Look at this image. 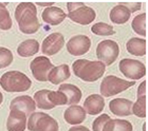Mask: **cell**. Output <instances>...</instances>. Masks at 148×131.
<instances>
[{
    "label": "cell",
    "instance_id": "cell-21",
    "mask_svg": "<svg viewBox=\"0 0 148 131\" xmlns=\"http://www.w3.org/2000/svg\"><path fill=\"white\" fill-rule=\"evenodd\" d=\"M128 53L134 56H144L146 54V40L144 38L132 37L126 43Z\"/></svg>",
    "mask_w": 148,
    "mask_h": 131
},
{
    "label": "cell",
    "instance_id": "cell-35",
    "mask_svg": "<svg viewBox=\"0 0 148 131\" xmlns=\"http://www.w3.org/2000/svg\"><path fill=\"white\" fill-rule=\"evenodd\" d=\"M68 131H90V130L87 127H85V126H75V127H71Z\"/></svg>",
    "mask_w": 148,
    "mask_h": 131
},
{
    "label": "cell",
    "instance_id": "cell-9",
    "mask_svg": "<svg viewBox=\"0 0 148 131\" xmlns=\"http://www.w3.org/2000/svg\"><path fill=\"white\" fill-rule=\"evenodd\" d=\"M91 48V39L86 35H76L71 37L67 43V50L73 56L86 54Z\"/></svg>",
    "mask_w": 148,
    "mask_h": 131
},
{
    "label": "cell",
    "instance_id": "cell-16",
    "mask_svg": "<svg viewBox=\"0 0 148 131\" xmlns=\"http://www.w3.org/2000/svg\"><path fill=\"white\" fill-rule=\"evenodd\" d=\"M67 15L60 8L57 6H50L43 10L41 14V18L46 23L51 25H58L66 19Z\"/></svg>",
    "mask_w": 148,
    "mask_h": 131
},
{
    "label": "cell",
    "instance_id": "cell-4",
    "mask_svg": "<svg viewBox=\"0 0 148 131\" xmlns=\"http://www.w3.org/2000/svg\"><path fill=\"white\" fill-rule=\"evenodd\" d=\"M134 85H136L134 80L129 82V80L119 78L114 75H108L101 82L99 91L103 97H110V96H113V95H116L121 92L125 91Z\"/></svg>",
    "mask_w": 148,
    "mask_h": 131
},
{
    "label": "cell",
    "instance_id": "cell-38",
    "mask_svg": "<svg viewBox=\"0 0 148 131\" xmlns=\"http://www.w3.org/2000/svg\"><path fill=\"white\" fill-rule=\"evenodd\" d=\"M143 131H146V123L143 124Z\"/></svg>",
    "mask_w": 148,
    "mask_h": 131
},
{
    "label": "cell",
    "instance_id": "cell-12",
    "mask_svg": "<svg viewBox=\"0 0 148 131\" xmlns=\"http://www.w3.org/2000/svg\"><path fill=\"white\" fill-rule=\"evenodd\" d=\"M27 128V115L19 110H11L6 121L8 131H25Z\"/></svg>",
    "mask_w": 148,
    "mask_h": 131
},
{
    "label": "cell",
    "instance_id": "cell-32",
    "mask_svg": "<svg viewBox=\"0 0 148 131\" xmlns=\"http://www.w3.org/2000/svg\"><path fill=\"white\" fill-rule=\"evenodd\" d=\"M120 4L127 8V9L129 10L130 13L139 11V10H141V6H142V3L141 2H121Z\"/></svg>",
    "mask_w": 148,
    "mask_h": 131
},
{
    "label": "cell",
    "instance_id": "cell-27",
    "mask_svg": "<svg viewBox=\"0 0 148 131\" xmlns=\"http://www.w3.org/2000/svg\"><path fill=\"white\" fill-rule=\"evenodd\" d=\"M91 31L93 34L99 35V36H110L115 33L113 27L105 22H97L95 25H93Z\"/></svg>",
    "mask_w": 148,
    "mask_h": 131
},
{
    "label": "cell",
    "instance_id": "cell-33",
    "mask_svg": "<svg viewBox=\"0 0 148 131\" xmlns=\"http://www.w3.org/2000/svg\"><path fill=\"white\" fill-rule=\"evenodd\" d=\"M85 5V3L84 2H68L67 3V8H68V12L71 13L75 10H77L78 8L80 6Z\"/></svg>",
    "mask_w": 148,
    "mask_h": 131
},
{
    "label": "cell",
    "instance_id": "cell-8",
    "mask_svg": "<svg viewBox=\"0 0 148 131\" xmlns=\"http://www.w3.org/2000/svg\"><path fill=\"white\" fill-rule=\"evenodd\" d=\"M54 66L51 60L46 56H37L31 61L30 69L33 76L38 82H48L50 71L52 70Z\"/></svg>",
    "mask_w": 148,
    "mask_h": 131
},
{
    "label": "cell",
    "instance_id": "cell-36",
    "mask_svg": "<svg viewBox=\"0 0 148 131\" xmlns=\"http://www.w3.org/2000/svg\"><path fill=\"white\" fill-rule=\"evenodd\" d=\"M37 5L39 6H47V8H50V6L54 5V2H37Z\"/></svg>",
    "mask_w": 148,
    "mask_h": 131
},
{
    "label": "cell",
    "instance_id": "cell-3",
    "mask_svg": "<svg viewBox=\"0 0 148 131\" xmlns=\"http://www.w3.org/2000/svg\"><path fill=\"white\" fill-rule=\"evenodd\" d=\"M0 86L4 91L10 93L25 92L31 88L32 82L20 71H9L0 77Z\"/></svg>",
    "mask_w": 148,
    "mask_h": 131
},
{
    "label": "cell",
    "instance_id": "cell-1",
    "mask_svg": "<svg viewBox=\"0 0 148 131\" xmlns=\"http://www.w3.org/2000/svg\"><path fill=\"white\" fill-rule=\"evenodd\" d=\"M15 18L18 27L23 34H34L39 30L40 23L37 18V9L33 2L19 3L15 10Z\"/></svg>",
    "mask_w": 148,
    "mask_h": 131
},
{
    "label": "cell",
    "instance_id": "cell-29",
    "mask_svg": "<svg viewBox=\"0 0 148 131\" xmlns=\"http://www.w3.org/2000/svg\"><path fill=\"white\" fill-rule=\"evenodd\" d=\"M48 98L55 107L64 106V105H67V103H68L67 96L60 91H51L50 90L49 94H48Z\"/></svg>",
    "mask_w": 148,
    "mask_h": 131
},
{
    "label": "cell",
    "instance_id": "cell-28",
    "mask_svg": "<svg viewBox=\"0 0 148 131\" xmlns=\"http://www.w3.org/2000/svg\"><path fill=\"white\" fill-rule=\"evenodd\" d=\"M132 114L138 117L145 119L146 117V96L138 97L136 102L132 105Z\"/></svg>",
    "mask_w": 148,
    "mask_h": 131
},
{
    "label": "cell",
    "instance_id": "cell-23",
    "mask_svg": "<svg viewBox=\"0 0 148 131\" xmlns=\"http://www.w3.org/2000/svg\"><path fill=\"white\" fill-rule=\"evenodd\" d=\"M133 127L131 123L126 121V119H110L106 123L103 131H132Z\"/></svg>",
    "mask_w": 148,
    "mask_h": 131
},
{
    "label": "cell",
    "instance_id": "cell-19",
    "mask_svg": "<svg viewBox=\"0 0 148 131\" xmlns=\"http://www.w3.org/2000/svg\"><path fill=\"white\" fill-rule=\"evenodd\" d=\"M58 91L62 92L64 94L67 96V99H68V103L67 105H76L78 104L82 99V96H83V93L80 91V89L78 87L71 84H62V85L59 86Z\"/></svg>",
    "mask_w": 148,
    "mask_h": 131
},
{
    "label": "cell",
    "instance_id": "cell-24",
    "mask_svg": "<svg viewBox=\"0 0 148 131\" xmlns=\"http://www.w3.org/2000/svg\"><path fill=\"white\" fill-rule=\"evenodd\" d=\"M50 90L48 89H42V90H39V91L35 92L34 94V102L36 106L39 108V109L42 110H51L54 108V105L49 101L48 98V94H49Z\"/></svg>",
    "mask_w": 148,
    "mask_h": 131
},
{
    "label": "cell",
    "instance_id": "cell-34",
    "mask_svg": "<svg viewBox=\"0 0 148 131\" xmlns=\"http://www.w3.org/2000/svg\"><path fill=\"white\" fill-rule=\"evenodd\" d=\"M142 96H146V82H143L138 88V94H136V98L142 97Z\"/></svg>",
    "mask_w": 148,
    "mask_h": 131
},
{
    "label": "cell",
    "instance_id": "cell-17",
    "mask_svg": "<svg viewBox=\"0 0 148 131\" xmlns=\"http://www.w3.org/2000/svg\"><path fill=\"white\" fill-rule=\"evenodd\" d=\"M86 111L78 105H71L64 113V119L70 125H79L86 119Z\"/></svg>",
    "mask_w": 148,
    "mask_h": 131
},
{
    "label": "cell",
    "instance_id": "cell-6",
    "mask_svg": "<svg viewBox=\"0 0 148 131\" xmlns=\"http://www.w3.org/2000/svg\"><path fill=\"white\" fill-rule=\"evenodd\" d=\"M120 54V47L114 40H103L96 47V57L105 66H110L116 60Z\"/></svg>",
    "mask_w": 148,
    "mask_h": 131
},
{
    "label": "cell",
    "instance_id": "cell-31",
    "mask_svg": "<svg viewBox=\"0 0 148 131\" xmlns=\"http://www.w3.org/2000/svg\"><path fill=\"white\" fill-rule=\"evenodd\" d=\"M110 119V116L108 114H102L99 117H96L94 119V122L92 124V130L93 131H103V128L107 122Z\"/></svg>",
    "mask_w": 148,
    "mask_h": 131
},
{
    "label": "cell",
    "instance_id": "cell-18",
    "mask_svg": "<svg viewBox=\"0 0 148 131\" xmlns=\"http://www.w3.org/2000/svg\"><path fill=\"white\" fill-rule=\"evenodd\" d=\"M70 68L68 64H59L57 67H54L50 71L48 80L53 85H59L62 82H65L70 77Z\"/></svg>",
    "mask_w": 148,
    "mask_h": 131
},
{
    "label": "cell",
    "instance_id": "cell-14",
    "mask_svg": "<svg viewBox=\"0 0 148 131\" xmlns=\"http://www.w3.org/2000/svg\"><path fill=\"white\" fill-rule=\"evenodd\" d=\"M132 105L127 98H114L109 103V109L116 116H129L132 114Z\"/></svg>",
    "mask_w": 148,
    "mask_h": 131
},
{
    "label": "cell",
    "instance_id": "cell-20",
    "mask_svg": "<svg viewBox=\"0 0 148 131\" xmlns=\"http://www.w3.org/2000/svg\"><path fill=\"white\" fill-rule=\"evenodd\" d=\"M130 16L131 13L129 12V10L119 3L110 11L109 17L111 21L115 25H124L130 19Z\"/></svg>",
    "mask_w": 148,
    "mask_h": 131
},
{
    "label": "cell",
    "instance_id": "cell-15",
    "mask_svg": "<svg viewBox=\"0 0 148 131\" xmlns=\"http://www.w3.org/2000/svg\"><path fill=\"white\" fill-rule=\"evenodd\" d=\"M105 108V99L99 94H91L84 102V110L90 115L99 114Z\"/></svg>",
    "mask_w": 148,
    "mask_h": 131
},
{
    "label": "cell",
    "instance_id": "cell-13",
    "mask_svg": "<svg viewBox=\"0 0 148 131\" xmlns=\"http://www.w3.org/2000/svg\"><path fill=\"white\" fill-rule=\"evenodd\" d=\"M11 110H19L25 113V115L32 114L36 109V104L34 99L29 95H20L18 97H15L11 102L10 105Z\"/></svg>",
    "mask_w": 148,
    "mask_h": 131
},
{
    "label": "cell",
    "instance_id": "cell-25",
    "mask_svg": "<svg viewBox=\"0 0 148 131\" xmlns=\"http://www.w3.org/2000/svg\"><path fill=\"white\" fill-rule=\"evenodd\" d=\"M131 27L136 34H139L141 36H146V14L142 13L140 15H136L132 19L131 22Z\"/></svg>",
    "mask_w": 148,
    "mask_h": 131
},
{
    "label": "cell",
    "instance_id": "cell-22",
    "mask_svg": "<svg viewBox=\"0 0 148 131\" xmlns=\"http://www.w3.org/2000/svg\"><path fill=\"white\" fill-rule=\"evenodd\" d=\"M39 51V43L36 39L22 41L17 48V54L21 57H31Z\"/></svg>",
    "mask_w": 148,
    "mask_h": 131
},
{
    "label": "cell",
    "instance_id": "cell-26",
    "mask_svg": "<svg viewBox=\"0 0 148 131\" xmlns=\"http://www.w3.org/2000/svg\"><path fill=\"white\" fill-rule=\"evenodd\" d=\"M12 25L13 22L10 12L5 8V4L0 2V29L3 31H8L12 27Z\"/></svg>",
    "mask_w": 148,
    "mask_h": 131
},
{
    "label": "cell",
    "instance_id": "cell-5",
    "mask_svg": "<svg viewBox=\"0 0 148 131\" xmlns=\"http://www.w3.org/2000/svg\"><path fill=\"white\" fill-rule=\"evenodd\" d=\"M27 128L30 131H58V123L43 112H33L29 117Z\"/></svg>",
    "mask_w": 148,
    "mask_h": 131
},
{
    "label": "cell",
    "instance_id": "cell-37",
    "mask_svg": "<svg viewBox=\"0 0 148 131\" xmlns=\"http://www.w3.org/2000/svg\"><path fill=\"white\" fill-rule=\"evenodd\" d=\"M2 101H3V95H2V93L0 92V105H1V103H2Z\"/></svg>",
    "mask_w": 148,
    "mask_h": 131
},
{
    "label": "cell",
    "instance_id": "cell-30",
    "mask_svg": "<svg viewBox=\"0 0 148 131\" xmlns=\"http://www.w3.org/2000/svg\"><path fill=\"white\" fill-rule=\"evenodd\" d=\"M13 53L11 50L0 47V69L9 67L13 62Z\"/></svg>",
    "mask_w": 148,
    "mask_h": 131
},
{
    "label": "cell",
    "instance_id": "cell-7",
    "mask_svg": "<svg viewBox=\"0 0 148 131\" xmlns=\"http://www.w3.org/2000/svg\"><path fill=\"white\" fill-rule=\"evenodd\" d=\"M120 71L124 76L132 80L141 79L146 75V67L142 61L130 58H124L119 64Z\"/></svg>",
    "mask_w": 148,
    "mask_h": 131
},
{
    "label": "cell",
    "instance_id": "cell-11",
    "mask_svg": "<svg viewBox=\"0 0 148 131\" xmlns=\"http://www.w3.org/2000/svg\"><path fill=\"white\" fill-rule=\"evenodd\" d=\"M67 17H69L72 21L76 22V23H79L82 25H87L94 21V19L96 17V13L92 8L83 5L73 12L68 13Z\"/></svg>",
    "mask_w": 148,
    "mask_h": 131
},
{
    "label": "cell",
    "instance_id": "cell-2",
    "mask_svg": "<svg viewBox=\"0 0 148 131\" xmlns=\"http://www.w3.org/2000/svg\"><path fill=\"white\" fill-rule=\"evenodd\" d=\"M72 70L75 76L84 82H93L105 74L106 66L99 60L77 59L72 64Z\"/></svg>",
    "mask_w": 148,
    "mask_h": 131
},
{
    "label": "cell",
    "instance_id": "cell-10",
    "mask_svg": "<svg viewBox=\"0 0 148 131\" xmlns=\"http://www.w3.org/2000/svg\"><path fill=\"white\" fill-rule=\"evenodd\" d=\"M65 45V37L62 33H52L49 36H47L41 45V52L45 55L51 56V55L57 54L62 49Z\"/></svg>",
    "mask_w": 148,
    "mask_h": 131
}]
</instances>
